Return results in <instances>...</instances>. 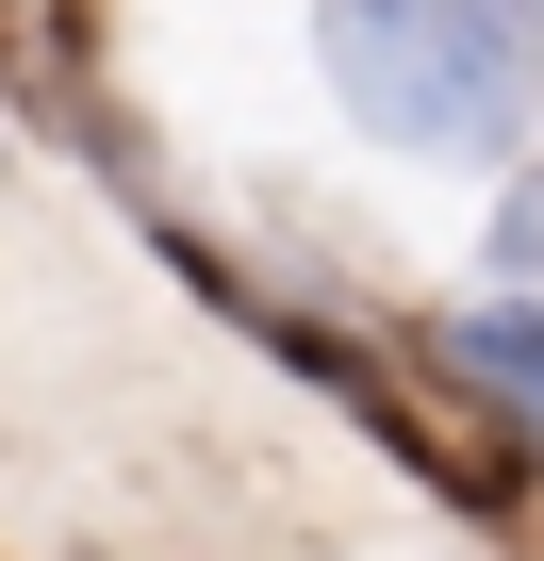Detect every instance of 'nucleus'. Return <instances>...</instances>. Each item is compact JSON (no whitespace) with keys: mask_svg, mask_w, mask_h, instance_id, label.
Here are the masks:
<instances>
[{"mask_svg":"<svg viewBox=\"0 0 544 561\" xmlns=\"http://www.w3.org/2000/svg\"><path fill=\"white\" fill-rule=\"evenodd\" d=\"M511 18L495 0H331V83L363 100V133L396 149H495L511 133Z\"/></svg>","mask_w":544,"mask_h":561,"instance_id":"nucleus-1","label":"nucleus"},{"mask_svg":"<svg viewBox=\"0 0 544 561\" xmlns=\"http://www.w3.org/2000/svg\"><path fill=\"white\" fill-rule=\"evenodd\" d=\"M281 364H298V380H331V397H347V413H363V430H380L429 495H462V512H511V495H528V430L445 413V397H429V380H396L363 331H281Z\"/></svg>","mask_w":544,"mask_h":561,"instance_id":"nucleus-2","label":"nucleus"},{"mask_svg":"<svg viewBox=\"0 0 544 561\" xmlns=\"http://www.w3.org/2000/svg\"><path fill=\"white\" fill-rule=\"evenodd\" d=\"M462 397H495L511 430H544V298H495V314H445V347H429Z\"/></svg>","mask_w":544,"mask_h":561,"instance_id":"nucleus-3","label":"nucleus"},{"mask_svg":"<svg viewBox=\"0 0 544 561\" xmlns=\"http://www.w3.org/2000/svg\"><path fill=\"white\" fill-rule=\"evenodd\" d=\"M0 67H18V0H0Z\"/></svg>","mask_w":544,"mask_h":561,"instance_id":"nucleus-4","label":"nucleus"}]
</instances>
